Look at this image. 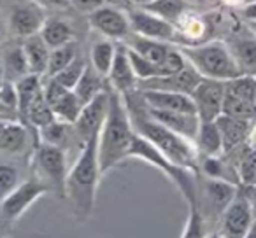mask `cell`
Listing matches in <instances>:
<instances>
[{
	"mask_svg": "<svg viewBox=\"0 0 256 238\" xmlns=\"http://www.w3.org/2000/svg\"><path fill=\"white\" fill-rule=\"evenodd\" d=\"M68 2H70V7L86 12V14H92L104 4H109V0H68Z\"/></svg>",
	"mask_w": 256,
	"mask_h": 238,
	"instance_id": "41",
	"label": "cell"
},
{
	"mask_svg": "<svg viewBox=\"0 0 256 238\" xmlns=\"http://www.w3.org/2000/svg\"><path fill=\"white\" fill-rule=\"evenodd\" d=\"M181 53L186 61L206 79L226 82L242 75V70L238 68L226 42L210 40L200 46H186Z\"/></svg>",
	"mask_w": 256,
	"mask_h": 238,
	"instance_id": "4",
	"label": "cell"
},
{
	"mask_svg": "<svg viewBox=\"0 0 256 238\" xmlns=\"http://www.w3.org/2000/svg\"><path fill=\"white\" fill-rule=\"evenodd\" d=\"M104 79L95 68L92 67V63L86 65V70L82 74V77L79 79L78 86L74 88L76 95L79 96L82 103H88L93 96H96L100 91H104Z\"/></svg>",
	"mask_w": 256,
	"mask_h": 238,
	"instance_id": "29",
	"label": "cell"
},
{
	"mask_svg": "<svg viewBox=\"0 0 256 238\" xmlns=\"http://www.w3.org/2000/svg\"><path fill=\"white\" fill-rule=\"evenodd\" d=\"M70 123H65L62 119H54L50 125L42 126L39 130L40 142L50 144V146L56 147H65V144L68 142V137H70Z\"/></svg>",
	"mask_w": 256,
	"mask_h": 238,
	"instance_id": "32",
	"label": "cell"
},
{
	"mask_svg": "<svg viewBox=\"0 0 256 238\" xmlns=\"http://www.w3.org/2000/svg\"><path fill=\"white\" fill-rule=\"evenodd\" d=\"M4 35H6V32H4V26L0 25V42H2V39H4Z\"/></svg>",
	"mask_w": 256,
	"mask_h": 238,
	"instance_id": "49",
	"label": "cell"
},
{
	"mask_svg": "<svg viewBox=\"0 0 256 238\" xmlns=\"http://www.w3.org/2000/svg\"><path fill=\"white\" fill-rule=\"evenodd\" d=\"M0 77H2V68H0Z\"/></svg>",
	"mask_w": 256,
	"mask_h": 238,
	"instance_id": "51",
	"label": "cell"
},
{
	"mask_svg": "<svg viewBox=\"0 0 256 238\" xmlns=\"http://www.w3.org/2000/svg\"><path fill=\"white\" fill-rule=\"evenodd\" d=\"M192 98L200 121H216L218 116L223 114L224 82L204 77L192 93Z\"/></svg>",
	"mask_w": 256,
	"mask_h": 238,
	"instance_id": "9",
	"label": "cell"
},
{
	"mask_svg": "<svg viewBox=\"0 0 256 238\" xmlns=\"http://www.w3.org/2000/svg\"><path fill=\"white\" fill-rule=\"evenodd\" d=\"M40 37L44 39V42L54 49V47H60L64 44H68L74 40V33H72L70 26L65 21L56 18L46 19L42 30H40Z\"/></svg>",
	"mask_w": 256,
	"mask_h": 238,
	"instance_id": "28",
	"label": "cell"
},
{
	"mask_svg": "<svg viewBox=\"0 0 256 238\" xmlns=\"http://www.w3.org/2000/svg\"><path fill=\"white\" fill-rule=\"evenodd\" d=\"M242 193H244L246 198L249 200V203H251V209H252V212H254V217H256V184L244 186V188H242Z\"/></svg>",
	"mask_w": 256,
	"mask_h": 238,
	"instance_id": "42",
	"label": "cell"
},
{
	"mask_svg": "<svg viewBox=\"0 0 256 238\" xmlns=\"http://www.w3.org/2000/svg\"><path fill=\"white\" fill-rule=\"evenodd\" d=\"M128 109H130V116H132L134 128L140 137L150 140L172 163L188 168L195 174L198 172V149L192 140L156 123L148 116V112L139 114L134 107H128Z\"/></svg>",
	"mask_w": 256,
	"mask_h": 238,
	"instance_id": "3",
	"label": "cell"
},
{
	"mask_svg": "<svg viewBox=\"0 0 256 238\" xmlns=\"http://www.w3.org/2000/svg\"><path fill=\"white\" fill-rule=\"evenodd\" d=\"M140 96L146 107L162 110H176V112L196 114V107L192 95L176 91H164V89H140Z\"/></svg>",
	"mask_w": 256,
	"mask_h": 238,
	"instance_id": "18",
	"label": "cell"
},
{
	"mask_svg": "<svg viewBox=\"0 0 256 238\" xmlns=\"http://www.w3.org/2000/svg\"><path fill=\"white\" fill-rule=\"evenodd\" d=\"M46 16H44V7L34 0H23L12 7L11 16H9V28L18 37H32L40 33Z\"/></svg>",
	"mask_w": 256,
	"mask_h": 238,
	"instance_id": "12",
	"label": "cell"
},
{
	"mask_svg": "<svg viewBox=\"0 0 256 238\" xmlns=\"http://www.w3.org/2000/svg\"><path fill=\"white\" fill-rule=\"evenodd\" d=\"M88 19L93 28L109 39H126L132 32L130 18L118 7H110L107 4L88 14Z\"/></svg>",
	"mask_w": 256,
	"mask_h": 238,
	"instance_id": "14",
	"label": "cell"
},
{
	"mask_svg": "<svg viewBox=\"0 0 256 238\" xmlns=\"http://www.w3.org/2000/svg\"><path fill=\"white\" fill-rule=\"evenodd\" d=\"M238 179L242 186L256 184V147H251L238 163Z\"/></svg>",
	"mask_w": 256,
	"mask_h": 238,
	"instance_id": "37",
	"label": "cell"
},
{
	"mask_svg": "<svg viewBox=\"0 0 256 238\" xmlns=\"http://www.w3.org/2000/svg\"><path fill=\"white\" fill-rule=\"evenodd\" d=\"M114 56H116V46H114L110 40H100V42L93 44L92 47V67L98 72L102 77L107 79L110 72V67H112V61H114Z\"/></svg>",
	"mask_w": 256,
	"mask_h": 238,
	"instance_id": "30",
	"label": "cell"
},
{
	"mask_svg": "<svg viewBox=\"0 0 256 238\" xmlns=\"http://www.w3.org/2000/svg\"><path fill=\"white\" fill-rule=\"evenodd\" d=\"M44 96H46L48 103L53 109L56 119H62L65 123L74 125L76 119L81 114V109L84 103L79 100V96L76 95L74 89H68L65 86H62L60 82H56L54 79L44 84Z\"/></svg>",
	"mask_w": 256,
	"mask_h": 238,
	"instance_id": "10",
	"label": "cell"
},
{
	"mask_svg": "<svg viewBox=\"0 0 256 238\" xmlns=\"http://www.w3.org/2000/svg\"><path fill=\"white\" fill-rule=\"evenodd\" d=\"M200 168H202V172L209 179H223V181H230V182H234V184H237V181L228 175L230 170H228L226 165L220 160V156H206L202 163H200Z\"/></svg>",
	"mask_w": 256,
	"mask_h": 238,
	"instance_id": "38",
	"label": "cell"
},
{
	"mask_svg": "<svg viewBox=\"0 0 256 238\" xmlns=\"http://www.w3.org/2000/svg\"><path fill=\"white\" fill-rule=\"evenodd\" d=\"M128 158H137V160H142V161H146V163L156 167L162 174H165L176 186H178V189L181 191V195L184 196V200L188 202L190 207H198V202H196L195 172L172 163L165 154H162V151H158L150 140L140 137L137 132H136V139H134L130 156Z\"/></svg>",
	"mask_w": 256,
	"mask_h": 238,
	"instance_id": "5",
	"label": "cell"
},
{
	"mask_svg": "<svg viewBox=\"0 0 256 238\" xmlns=\"http://www.w3.org/2000/svg\"><path fill=\"white\" fill-rule=\"evenodd\" d=\"M86 61L82 60V58L76 56V60L72 61L70 65H67V67L64 68L62 72H58L56 75H53V77L50 79H54L56 82H60L62 86H65V88L68 89H74L76 86H78L79 79L82 77V74H84L86 70Z\"/></svg>",
	"mask_w": 256,
	"mask_h": 238,
	"instance_id": "35",
	"label": "cell"
},
{
	"mask_svg": "<svg viewBox=\"0 0 256 238\" xmlns=\"http://www.w3.org/2000/svg\"><path fill=\"white\" fill-rule=\"evenodd\" d=\"M18 186V170L9 165H0V193L8 195Z\"/></svg>",
	"mask_w": 256,
	"mask_h": 238,
	"instance_id": "40",
	"label": "cell"
},
{
	"mask_svg": "<svg viewBox=\"0 0 256 238\" xmlns=\"http://www.w3.org/2000/svg\"><path fill=\"white\" fill-rule=\"evenodd\" d=\"M242 16H244L249 23L256 21V2H251V4L246 5V7L242 9Z\"/></svg>",
	"mask_w": 256,
	"mask_h": 238,
	"instance_id": "44",
	"label": "cell"
},
{
	"mask_svg": "<svg viewBox=\"0 0 256 238\" xmlns=\"http://www.w3.org/2000/svg\"><path fill=\"white\" fill-rule=\"evenodd\" d=\"M44 84L40 81V75L37 74H28L23 79H20L16 82V91H18V116L20 119H23L28 110V107L32 105V102L37 96L42 93Z\"/></svg>",
	"mask_w": 256,
	"mask_h": 238,
	"instance_id": "25",
	"label": "cell"
},
{
	"mask_svg": "<svg viewBox=\"0 0 256 238\" xmlns=\"http://www.w3.org/2000/svg\"><path fill=\"white\" fill-rule=\"evenodd\" d=\"M238 193L237 184L223 179H209L206 181V196L209 205L216 214H223Z\"/></svg>",
	"mask_w": 256,
	"mask_h": 238,
	"instance_id": "20",
	"label": "cell"
},
{
	"mask_svg": "<svg viewBox=\"0 0 256 238\" xmlns=\"http://www.w3.org/2000/svg\"><path fill=\"white\" fill-rule=\"evenodd\" d=\"M136 128L123 95L109 89V110L98 135V161L102 174L130 156Z\"/></svg>",
	"mask_w": 256,
	"mask_h": 238,
	"instance_id": "1",
	"label": "cell"
},
{
	"mask_svg": "<svg viewBox=\"0 0 256 238\" xmlns=\"http://www.w3.org/2000/svg\"><path fill=\"white\" fill-rule=\"evenodd\" d=\"M195 144L204 156H220L221 153H224L223 137L216 121H200Z\"/></svg>",
	"mask_w": 256,
	"mask_h": 238,
	"instance_id": "24",
	"label": "cell"
},
{
	"mask_svg": "<svg viewBox=\"0 0 256 238\" xmlns=\"http://www.w3.org/2000/svg\"><path fill=\"white\" fill-rule=\"evenodd\" d=\"M206 238H224V235L223 233H212V235H209V237H206Z\"/></svg>",
	"mask_w": 256,
	"mask_h": 238,
	"instance_id": "47",
	"label": "cell"
},
{
	"mask_svg": "<svg viewBox=\"0 0 256 238\" xmlns=\"http://www.w3.org/2000/svg\"><path fill=\"white\" fill-rule=\"evenodd\" d=\"M42 7H70L68 0H34Z\"/></svg>",
	"mask_w": 256,
	"mask_h": 238,
	"instance_id": "43",
	"label": "cell"
},
{
	"mask_svg": "<svg viewBox=\"0 0 256 238\" xmlns=\"http://www.w3.org/2000/svg\"><path fill=\"white\" fill-rule=\"evenodd\" d=\"M28 74L30 67L23 47H14L9 51L4 58V63H2V81H9L16 84L20 79H23Z\"/></svg>",
	"mask_w": 256,
	"mask_h": 238,
	"instance_id": "27",
	"label": "cell"
},
{
	"mask_svg": "<svg viewBox=\"0 0 256 238\" xmlns=\"http://www.w3.org/2000/svg\"><path fill=\"white\" fill-rule=\"evenodd\" d=\"M216 125L221 132V137H223L224 153L246 142V139L251 133V119H240V117L221 114V116H218Z\"/></svg>",
	"mask_w": 256,
	"mask_h": 238,
	"instance_id": "19",
	"label": "cell"
},
{
	"mask_svg": "<svg viewBox=\"0 0 256 238\" xmlns=\"http://www.w3.org/2000/svg\"><path fill=\"white\" fill-rule=\"evenodd\" d=\"M76 56H78V46H76L74 40H72V42H68V44H64V46H60V47H54V49H51L46 75H48V77H53V75H56L58 72L64 70L67 65H70L72 61L76 60Z\"/></svg>",
	"mask_w": 256,
	"mask_h": 238,
	"instance_id": "31",
	"label": "cell"
},
{
	"mask_svg": "<svg viewBox=\"0 0 256 238\" xmlns=\"http://www.w3.org/2000/svg\"><path fill=\"white\" fill-rule=\"evenodd\" d=\"M26 144V125L22 121L6 119L4 126L0 130V151L6 153H18Z\"/></svg>",
	"mask_w": 256,
	"mask_h": 238,
	"instance_id": "26",
	"label": "cell"
},
{
	"mask_svg": "<svg viewBox=\"0 0 256 238\" xmlns=\"http://www.w3.org/2000/svg\"><path fill=\"white\" fill-rule=\"evenodd\" d=\"M249 30H251V32L256 35V21H251V23H249Z\"/></svg>",
	"mask_w": 256,
	"mask_h": 238,
	"instance_id": "48",
	"label": "cell"
},
{
	"mask_svg": "<svg viewBox=\"0 0 256 238\" xmlns=\"http://www.w3.org/2000/svg\"><path fill=\"white\" fill-rule=\"evenodd\" d=\"M132 2H136V4L142 5V7H146V5H148V4H151L153 0H132Z\"/></svg>",
	"mask_w": 256,
	"mask_h": 238,
	"instance_id": "46",
	"label": "cell"
},
{
	"mask_svg": "<svg viewBox=\"0 0 256 238\" xmlns=\"http://www.w3.org/2000/svg\"><path fill=\"white\" fill-rule=\"evenodd\" d=\"M126 46L136 51V53H139L140 56H144L146 60L153 61V63H162L172 51L168 42L148 39V37H140L137 33H132V35L126 37Z\"/></svg>",
	"mask_w": 256,
	"mask_h": 238,
	"instance_id": "22",
	"label": "cell"
},
{
	"mask_svg": "<svg viewBox=\"0 0 256 238\" xmlns=\"http://www.w3.org/2000/svg\"><path fill=\"white\" fill-rule=\"evenodd\" d=\"M107 81H109L110 88L116 89L123 96L132 95L136 86H139V79L134 72L132 61H130L128 49L124 44L116 46V56H114L112 67H110V72L107 75Z\"/></svg>",
	"mask_w": 256,
	"mask_h": 238,
	"instance_id": "16",
	"label": "cell"
},
{
	"mask_svg": "<svg viewBox=\"0 0 256 238\" xmlns=\"http://www.w3.org/2000/svg\"><path fill=\"white\" fill-rule=\"evenodd\" d=\"M252 221H254V212L251 209V203L242 189H238L235 200L221 214V233L224 235V238H244Z\"/></svg>",
	"mask_w": 256,
	"mask_h": 238,
	"instance_id": "11",
	"label": "cell"
},
{
	"mask_svg": "<svg viewBox=\"0 0 256 238\" xmlns=\"http://www.w3.org/2000/svg\"><path fill=\"white\" fill-rule=\"evenodd\" d=\"M228 46L242 74L256 75V35L252 39L237 37Z\"/></svg>",
	"mask_w": 256,
	"mask_h": 238,
	"instance_id": "23",
	"label": "cell"
},
{
	"mask_svg": "<svg viewBox=\"0 0 256 238\" xmlns=\"http://www.w3.org/2000/svg\"><path fill=\"white\" fill-rule=\"evenodd\" d=\"M223 114L234 117H240V119H252L256 117V103L248 102L244 98L232 95L224 89V100H223Z\"/></svg>",
	"mask_w": 256,
	"mask_h": 238,
	"instance_id": "33",
	"label": "cell"
},
{
	"mask_svg": "<svg viewBox=\"0 0 256 238\" xmlns=\"http://www.w3.org/2000/svg\"><path fill=\"white\" fill-rule=\"evenodd\" d=\"M202 79H204L202 75L188 63L178 74L140 81L139 89H164V91H176V93H184V95H192Z\"/></svg>",
	"mask_w": 256,
	"mask_h": 238,
	"instance_id": "15",
	"label": "cell"
},
{
	"mask_svg": "<svg viewBox=\"0 0 256 238\" xmlns=\"http://www.w3.org/2000/svg\"><path fill=\"white\" fill-rule=\"evenodd\" d=\"M109 110V89H104L96 96H93L88 103H84L81 109V114L76 119L74 133L81 139L82 146L88 140L100 135V130L104 126V121Z\"/></svg>",
	"mask_w": 256,
	"mask_h": 238,
	"instance_id": "7",
	"label": "cell"
},
{
	"mask_svg": "<svg viewBox=\"0 0 256 238\" xmlns=\"http://www.w3.org/2000/svg\"><path fill=\"white\" fill-rule=\"evenodd\" d=\"M128 18H130L132 32L140 37L164 40V42H172L178 37V30H176L174 23L158 14H153V12L146 11V9L130 12Z\"/></svg>",
	"mask_w": 256,
	"mask_h": 238,
	"instance_id": "13",
	"label": "cell"
},
{
	"mask_svg": "<svg viewBox=\"0 0 256 238\" xmlns=\"http://www.w3.org/2000/svg\"><path fill=\"white\" fill-rule=\"evenodd\" d=\"M244 238H256V217H254V221H252L251 228H249V231L246 233Z\"/></svg>",
	"mask_w": 256,
	"mask_h": 238,
	"instance_id": "45",
	"label": "cell"
},
{
	"mask_svg": "<svg viewBox=\"0 0 256 238\" xmlns=\"http://www.w3.org/2000/svg\"><path fill=\"white\" fill-rule=\"evenodd\" d=\"M196 2H209V0H196Z\"/></svg>",
	"mask_w": 256,
	"mask_h": 238,
	"instance_id": "50",
	"label": "cell"
},
{
	"mask_svg": "<svg viewBox=\"0 0 256 238\" xmlns=\"http://www.w3.org/2000/svg\"><path fill=\"white\" fill-rule=\"evenodd\" d=\"M46 193H50V189L37 179L22 182L11 193H8L4 196V200H2V214H4L6 219L16 221Z\"/></svg>",
	"mask_w": 256,
	"mask_h": 238,
	"instance_id": "8",
	"label": "cell"
},
{
	"mask_svg": "<svg viewBox=\"0 0 256 238\" xmlns=\"http://www.w3.org/2000/svg\"><path fill=\"white\" fill-rule=\"evenodd\" d=\"M144 9L153 12V14H158L162 18L168 19V21H174V19H178L182 14L184 4H182V0H153Z\"/></svg>",
	"mask_w": 256,
	"mask_h": 238,
	"instance_id": "36",
	"label": "cell"
},
{
	"mask_svg": "<svg viewBox=\"0 0 256 238\" xmlns=\"http://www.w3.org/2000/svg\"><path fill=\"white\" fill-rule=\"evenodd\" d=\"M146 112L151 119H154V121L160 123V125L167 126V128L172 130V132L186 137V139L192 140V142L196 140V133H198V128H200L198 114L151 109V107H146Z\"/></svg>",
	"mask_w": 256,
	"mask_h": 238,
	"instance_id": "17",
	"label": "cell"
},
{
	"mask_svg": "<svg viewBox=\"0 0 256 238\" xmlns=\"http://www.w3.org/2000/svg\"><path fill=\"white\" fill-rule=\"evenodd\" d=\"M181 238H206V224H204V217L198 207H190L188 221H186Z\"/></svg>",
	"mask_w": 256,
	"mask_h": 238,
	"instance_id": "39",
	"label": "cell"
},
{
	"mask_svg": "<svg viewBox=\"0 0 256 238\" xmlns=\"http://www.w3.org/2000/svg\"><path fill=\"white\" fill-rule=\"evenodd\" d=\"M34 172H36L37 181L42 182L50 191L65 196L68 168L64 147L40 142L34 154Z\"/></svg>",
	"mask_w": 256,
	"mask_h": 238,
	"instance_id": "6",
	"label": "cell"
},
{
	"mask_svg": "<svg viewBox=\"0 0 256 238\" xmlns=\"http://www.w3.org/2000/svg\"><path fill=\"white\" fill-rule=\"evenodd\" d=\"M22 47H23V51H25L26 61H28L30 74L46 75L51 47L44 42V39L40 37V33L32 35V37H26Z\"/></svg>",
	"mask_w": 256,
	"mask_h": 238,
	"instance_id": "21",
	"label": "cell"
},
{
	"mask_svg": "<svg viewBox=\"0 0 256 238\" xmlns=\"http://www.w3.org/2000/svg\"><path fill=\"white\" fill-rule=\"evenodd\" d=\"M224 89L238 98L256 103V75H238V77L224 82Z\"/></svg>",
	"mask_w": 256,
	"mask_h": 238,
	"instance_id": "34",
	"label": "cell"
},
{
	"mask_svg": "<svg viewBox=\"0 0 256 238\" xmlns=\"http://www.w3.org/2000/svg\"><path fill=\"white\" fill-rule=\"evenodd\" d=\"M100 175L102 170L98 161V137H95L82 146L65 182V198H68L74 216L79 221H86L92 216Z\"/></svg>",
	"mask_w": 256,
	"mask_h": 238,
	"instance_id": "2",
	"label": "cell"
}]
</instances>
